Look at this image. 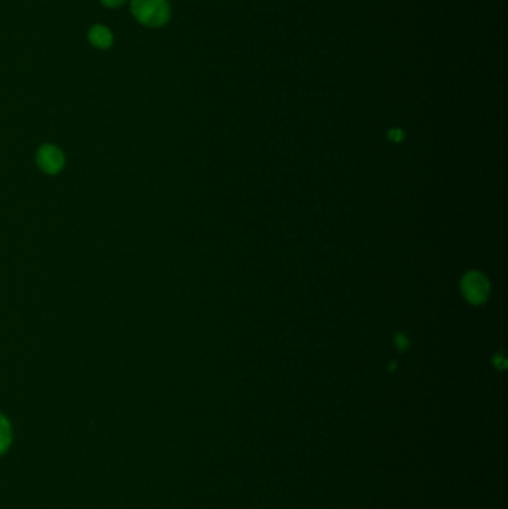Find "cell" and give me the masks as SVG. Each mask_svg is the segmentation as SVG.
<instances>
[{
  "instance_id": "3957f363",
  "label": "cell",
  "mask_w": 508,
  "mask_h": 509,
  "mask_svg": "<svg viewBox=\"0 0 508 509\" xmlns=\"http://www.w3.org/2000/svg\"><path fill=\"white\" fill-rule=\"evenodd\" d=\"M88 38H90V42L93 43L94 47L97 48H109L112 47V33H110L109 29H106L105 26H94L90 33H88Z\"/></svg>"
},
{
  "instance_id": "6da1fadb",
  "label": "cell",
  "mask_w": 508,
  "mask_h": 509,
  "mask_svg": "<svg viewBox=\"0 0 508 509\" xmlns=\"http://www.w3.org/2000/svg\"><path fill=\"white\" fill-rule=\"evenodd\" d=\"M131 13L143 26L160 27L169 21L170 6L167 0H133Z\"/></svg>"
},
{
  "instance_id": "7a4b0ae2",
  "label": "cell",
  "mask_w": 508,
  "mask_h": 509,
  "mask_svg": "<svg viewBox=\"0 0 508 509\" xmlns=\"http://www.w3.org/2000/svg\"><path fill=\"white\" fill-rule=\"evenodd\" d=\"M36 160H38L39 167L48 174L59 173L63 169V165H64L63 152L54 145H43L38 151Z\"/></svg>"
},
{
  "instance_id": "8992f818",
  "label": "cell",
  "mask_w": 508,
  "mask_h": 509,
  "mask_svg": "<svg viewBox=\"0 0 508 509\" xmlns=\"http://www.w3.org/2000/svg\"><path fill=\"white\" fill-rule=\"evenodd\" d=\"M126 0H102V3L105 6H109V8H115V6H119L121 3H124Z\"/></svg>"
},
{
  "instance_id": "277c9868",
  "label": "cell",
  "mask_w": 508,
  "mask_h": 509,
  "mask_svg": "<svg viewBox=\"0 0 508 509\" xmlns=\"http://www.w3.org/2000/svg\"><path fill=\"white\" fill-rule=\"evenodd\" d=\"M465 292L472 301H480L484 298L486 294V283L481 278H476V275H471L465 280Z\"/></svg>"
},
{
  "instance_id": "5b68a950",
  "label": "cell",
  "mask_w": 508,
  "mask_h": 509,
  "mask_svg": "<svg viewBox=\"0 0 508 509\" xmlns=\"http://www.w3.org/2000/svg\"><path fill=\"white\" fill-rule=\"evenodd\" d=\"M13 442V427H10L9 420L0 414V456L5 455Z\"/></svg>"
}]
</instances>
